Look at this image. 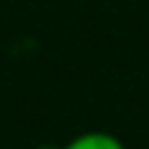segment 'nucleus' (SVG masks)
<instances>
[{
	"mask_svg": "<svg viewBox=\"0 0 149 149\" xmlns=\"http://www.w3.org/2000/svg\"><path fill=\"white\" fill-rule=\"evenodd\" d=\"M39 149H61V146H50V144H44V146H39Z\"/></svg>",
	"mask_w": 149,
	"mask_h": 149,
	"instance_id": "2",
	"label": "nucleus"
},
{
	"mask_svg": "<svg viewBox=\"0 0 149 149\" xmlns=\"http://www.w3.org/2000/svg\"><path fill=\"white\" fill-rule=\"evenodd\" d=\"M61 149H124V144L113 133H105V130H88V133L74 135L69 144L61 146Z\"/></svg>",
	"mask_w": 149,
	"mask_h": 149,
	"instance_id": "1",
	"label": "nucleus"
}]
</instances>
